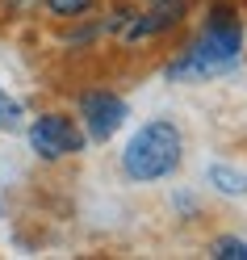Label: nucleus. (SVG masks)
Here are the masks:
<instances>
[{
	"label": "nucleus",
	"mask_w": 247,
	"mask_h": 260,
	"mask_svg": "<svg viewBox=\"0 0 247 260\" xmlns=\"http://www.w3.org/2000/svg\"><path fill=\"white\" fill-rule=\"evenodd\" d=\"M122 176L130 185H155L168 181L185 164V130L172 118H147L134 135H130L122 151Z\"/></svg>",
	"instance_id": "f257e3e1"
},
{
	"label": "nucleus",
	"mask_w": 247,
	"mask_h": 260,
	"mask_svg": "<svg viewBox=\"0 0 247 260\" xmlns=\"http://www.w3.org/2000/svg\"><path fill=\"white\" fill-rule=\"evenodd\" d=\"M243 42H247V38H243V17H239V9L226 5V0H218V5L205 13L197 38L185 42V46L201 59V68H205L209 80H214V76H222V72H230V68L239 63Z\"/></svg>",
	"instance_id": "f03ea898"
},
{
	"label": "nucleus",
	"mask_w": 247,
	"mask_h": 260,
	"mask_svg": "<svg viewBox=\"0 0 247 260\" xmlns=\"http://www.w3.org/2000/svg\"><path fill=\"white\" fill-rule=\"evenodd\" d=\"M25 143L42 164H59V159H72V155H84L88 151V135L80 118L72 113H59V109H46L38 118H25Z\"/></svg>",
	"instance_id": "7ed1b4c3"
},
{
	"label": "nucleus",
	"mask_w": 247,
	"mask_h": 260,
	"mask_svg": "<svg viewBox=\"0 0 247 260\" xmlns=\"http://www.w3.org/2000/svg\"><path fill=\"white\" fill-rule=\"evenodd\" d=\"M76 118H80V126H84L88 143H109L126 126L130 105H126V96L113 92V88H88L84 96H80V105H76Z\"/></svg>",
	"instance_id": "20e7f679"
},
{
	"label": "nucleus",
	"mask_w": 247,
	"mask_h": 260,
	"mask_svg": "<svg viewBox=\"0 0 247 260\" xmlns=\"http://www.w3.org/2000/svg\"><path fill=\"white\" fill-rule=\"evenodd\" d=\"M185 17H189V0H151V5H134V13L126 17V25L113 38H118L122 46L151 42L159 34H168V29H176Z\"/></svg>",
	"instance_id": "39448f33"
},
{
	"label": "nucleus",
	"mask_w": 247,
	"mask_h": 260,
	"mask_svg": "<svg viewBox=\"0 0 247 260\" xmlns=\"http://www.w3.org/2000/svg\"><path fill=\"white\" fill-rule=\"evenodd\" d=\"M205 185L214 193H222V198H247V172L235 164H222V159L205 168Z\"/></svg>",
	"instance_id": "423d86ee"
},
{
	"label": "nucleus",
	"mask_w": 247,
	"mask_h": 260,
	"mask_svg": "<svg viewBox=\"0 0 247 260\" xmlns=\"http://www.w3.org/2000/svg\"><path fill=\"white\" fill-rule=\"evenodd\" d=\"M42 9H46V17H55V21H84L96 9V0H42Z\"/></svg>",
	"instance_id": "0eeeda50"
},
{
	"label": "nucleus",
	"mask_w": 247,
	"mask_h": 260,
	"mask_svg": "<svg viewBox=\"0 0 247 260\" xmlns=\"http://www.w3.org/2000/svg\"><path fill=\"white\" fill-rule=\"evenodd\" d=\"M21 126H25V105L17 96H9L5 84H0V135H17Z\"/></svg>",
	"instance_id": "6e6552de"
},
{
	"label": "nucleus",
	"mask_w": 247,
	"mask_h": 260,
	"mask_svg": "<svg viewBox=\"0 0 247 260\" xmlns=\"http://www.w3.org/2000/svg\"><path fill=\"white\" fill-rule=\"evenodd\" d=\"M209 256L214 260H247V239L239 235H218L209 243Z\"/></svg>",
	"instance_id": "1a4fd4ad"
},
{
	"label": "nucleus",
	"mask_w": 247,
	"mask_h": 260,
	"mask_svg": "<svg viewBox=\"0 0 247 260\" xmlns=\"http://www.w3.org/2000/svg\"><path fill=\"white\" fill-rule=\"evenodd\" d=\"M101 34H105V25H101V21H92V25H80L76 34H67L63 42H67V46H76V51H80V46H88V42H96Z\"/></svg>",
	"instance_id": "9d476101"
},
{
	"label": "nucleus",
	"mask_w": 247,
	"mask_h": 260,
	"mask_svg": "<svg viewBox=\"0 0 247 260\" xmlns=\"http://www.w3.org/2000/svg\"><path fill=\"white\" fill-rule=\"evenodd\" d=\"M172 202H176L180 210H185V218H193V214H197V202H193V193H172Z\"/></svg>",
	"instance_id": "9b49d317"
},
{
	"label": "nucleus",
	"mask_w": 247,
	"mask_h": 260,
	"mask_svg": "<svg viewBox=\"0 0 247 260\" xmlns=\"http://www.w3.org/2000/svg\"><path fill=\"white\" fill-rule=\"evenodd\" d=\"M9 5H13V9H17V13H25V9H34V5H38V0H9Z\"/></svg>",
	"instance_id": "f8f14e48"
},
{
	"label": "nucleus",
	"mask_w": 247,
	"mask_h": 260,
	"mask_svg": "<svg viewBox=\"0 0 247 260\" xmlns=\"http://www.w3.org/2000/svg\"><path fill=\"white\" fill-rule=\"evenodd\" d=\"M0 218H5V202H0Z\"/></svg>",
	"instance_id": "ddd939ff"
},
{
	"label": "nucleus",
	"mask_w": 247,
	"mask_h": 260,
	"mask_svg": "<svg viewBox=\"0 0 247 260\" xmlns=\"http://www.w3.org/2000/svg\"><path fill=\"white\" fill-rule=\"evenodd\" d=\"M243 38H247V29H243Z\"/></svg>",
	"instance_id": "4468645a"
}]
</instances>
